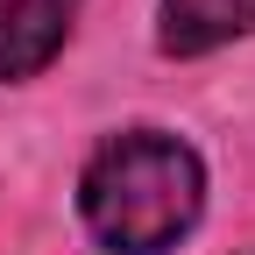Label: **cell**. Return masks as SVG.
Returning a JSON list of instances; mask_svg holds the SVG:
<instances>
[{
	"instance_id": "cell-2",
	"label": "cell",
	"mask_w": 255,
	"mask_h": 255,
	"mask_svg": "<svg viewBox=\"0 0 255 255\" xmlns=\"http://www.w3.org/2000/svg\"><path fill=\"white\" fill-rule=\"evenodd\" d=\"M78 0H0V78H28L64 50Z\"/></svg>"
},
{
	"instance_id": "cell-3",
	"label": "cell",
	"mask_w": 255,
	"mask_h": 255,
	"mask_svg": "<svg viewBox=\"0 0 255 255\" xmlns=\"http://www.w3.org/2000/svg\"><path fill=\"white\" fill-rule=\"evenodd\" d=\"M255 28V0H163V50L170 57H199L227 36Z\"/></svg>"
},
{
	"instance_id": "cell-1",
	"label": "cell",
	"mask_w": 255,
	"mask_h": 255,
	"mask_svg": "<svg viewBox=\"0 0 255 255\" xmlns=\"http://www.w3.org/2000/svg\"><path fill=\"white\" fill-rule=\"evenodd\" d=\"M78 199L107 248L156 255L199 220V156L170 135H156V128H135V135H121L92 156Z\"/></svg>"
}]
</instances>
